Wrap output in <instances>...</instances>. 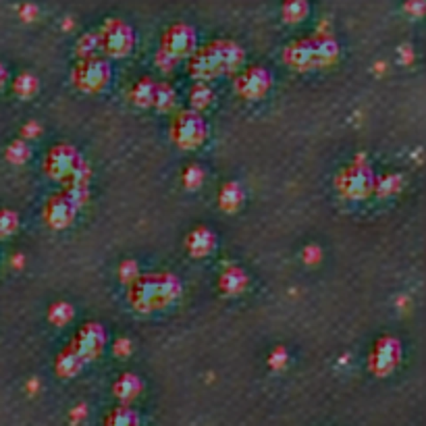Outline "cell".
Instances as JSON below:
<instances>
[{
	"mask_svg": "<svg viewBox=\"0 0 426 426\" xmlns=\"http://www.w3.org/2000/svg\"><path fill=\"white\" fill-rule=\"evenodd\" d=\"M129 348H131V343H129L127 339H119V341H117V345H115V350H117V354H119V356L129 354Z\"/></svg>",
	"mask_w": 426,
	"mask_h": 426,
	"instance_id": "33",
	"label": "cell"
},
{
	"mask_svg": "<svg viewBox=\"0 0 426 426\" xmlns=\"http://www.w3.org/2000/svg\"><path fill=\"white\" fill-rule=\"evenodd\" d=\"M139 275H137V264L135 262H123L121 266V279L123 281H127L129 285L137 279Z\"/></svg>",
	"mask_w": 426,
	"mask_h": 426,
	"instance_id": "31",
	"label": "cell"
},
{
	"mask_svg": "<svg viewBox=\"0 0 426 426\" xmlns=\"http://www.w3.org/2000/svg\"><path fill=\"white\" fill-rule=\"evenodd\" d=\"M401 362V343L395 337H383L376 341L372 356H370V368L372 372L385 376L395 366Z\"/></svg>",
	"mask_w": 426,
	"mask_h": 426,
	"instance_id": "13",
	"label": "cell"
},
{
	"mask_svg": "<svg viewBox=\"0 0 426 426\" xmlns=\"http://www.w3.org/2000/svg\"><path fill=\"white\" fill-rule=\"evenodd\" d=\"M399 185H401V177H397V175H387V177H383V179H376L374 191H376L378 195H389V193L397 191Z\"/></svg>",
	"mask_w": 426,
	"mask_h": 426,
	"instance_id": "29",
	"label": "cell"
},
{
	"mask_svg": "<svg viewBox=\"0 0 426 426\" xmlns=\"http://www.w3.org/2000/svg\"><path fill=\"white\" fill-rule=\"evenodd\" d=\"M156 61H158V64H163L165 69H171V67L175 64V59H173V57H169V55H167V53H163V50L158 53Z\"/></svg>",
	"mask_w": 426,
	"mask_h": 426,
	"instance_id": "32",
	"label": "cell"
},
{
	"mask_svg": "<svg viewBox=\"0 0 426 426\" xmlns=\"http://www.w3.org/2000/svg\"><path fill=\"white\" fill-rule=\"evenodd\" d=\"M6 158L11 160V163H25L27 158H29V146L25 144V142H21V139H17V142H13L11 146H8V150H6Z\"/></svg>",
	"mask_w": 426,
	"mask_h": 426,
	"instance_id": "27",
	"label": "cell"
},
{
	"mask_svg": "<svg viewBox=\"0 0 426 426\" xmlns=\"http://www.w3.org/2000/svg\"><path fill=\"white\" fill-rule=\"evenodd\" d=\"M111 77H113V69L109 61L98 57L79 61L73 71V81L83 92H100L102 88H106Z\"/></svg>",
	"mask_w": 426,
	"mask_h": 426,
	"instance_id": "7",
	"label": "cell"
},
{
	"mask_svg": "<svg viewBox=\"0 0 426 426\" xmlns=\"http://www.w3.org/2000/svg\"><path fill=\"white\" fill-rule=\"evenodd\" d=\"M142 389H144L142 378H139L137 374H131V372L121 374V376L117 378L115 387H113L115 395H117L121 401H131L133 397H137V395L142 393Z\"/></svg>",
	"mask_w": 426,
	"mask_h": 426,
	"instance_id": "17",
	"label": "cell"
},
{
	"mask_svg": "<svg viewBox=\"0 0 426 426\" xmlns=\"http://www.w3.org/2000/svg\"><path fill=\"white\" fill-rule=\"evenodd\" d=\"M4 81H6V69H4V64H0V90H2Z\"/></svg>",
	"mask_w": 426,
	"mask_h": 426,
	"instance_id": "35",
	"label": "cell"
},
{
	"mask_svg": "<svg viewBox=\"0 0 426 426\" xmlns=\"http://www.w3.org/2000/svg\"><path fill=\"white\" fill-rule=\"evenodd\" d=\"M273 85V77L264 67H249L245 69L244 73L238 77L235 81V90L242 98L247 100H258L262 96H266V92Z\"/></svg>",
	"mask_w": 426,
	"mask_h": 426,
	"instance_id": "12",
	"label": "cell"
},
{
	"mask_svg": "<svg viewBox=\"0 0 426 426\" xmlns=\"http://www.w3.org/2000/svg\"><path fill=\"white\" fill-rule=\"evenodd\" d=\"M19 227V214L15 210H0V238H8L17 231Z\"/></svg>",
	"mask_w": 426,
	"mask_h": 426,
	"instance_id": "26",
	"label": "cell"
},
{
	"mask_svg": "<svg viewBox=\"0 0 426 426\" xmlns=\"http://www.w3.org/2000/svg\"><path fill=\"white\" fill-rule=\"evenodd\" d=\"M48 316H50V320L55 324H64V322H69L73 318V308L67 304V302H59V304H55L50 308Z\"/></svg>",
	"mask_w": 426,
	"mask_h": 426,
	"instance_id": "28",
	"label": "cell"
},
{
	"mask_svg": "<svg viewBox=\"0 0 426 426\" xmlns=\"http://www.w3.org/2000/svg\"><path fill=\"white\" fill-rule=\"evenodd\" d=\"M104 426H139V418L129 406H119L106 416Z\"/></svg>",
	"mask_w": 426,
	"mask_h": 426,
	"instance_id": "20",
	"label": "cell"
},
{
	"mask_svg": "<svg viewBox=\"0 0 426 426\" xmlns=\"http://www.w3.org/2000/svg\"><path fill=\"white\" fill-rule=\"evenodd\" d=\"M181 294V281L171 273L139 275L129 285V302L139 312H154L173 304Z\"/></svg>",
	"mask_w": 426,
	"mask_h": 426,
	"instance_id": "1",
	"label": "cell"
},
{
	"mask_svg": "<svg viewBox=\"0 0 426 426\" xmlns=\"http://www.w3.org/2000/svg\"><path fill=\"white\" fill-rule=\"evenodd\" d=\"M88 200V183H75V185H64L61 193H55L46 206H44V219L53 229H64L69 227L77 212L79 206Z\"/></svg>",
	"mask_w": 426,
	"mask_h": 426,
	"instance_id": "4",
	"label": "cell"
},
{
	"mask_svg": "<svg viewBox=\"0 0 426 426\" xmlns=\"http://www.w3.org/2000/svg\"><path fill=\"white\" fill-rule=\"evenodd\" d=\"M198 46V34L189 23H173L163 36V53L179 61L183 57H191Z\"/></svg>",
	"mask_w": 426,
	"mask_h": 426,
	"instance_id": "10",
	"label": "cell"
},
{
	"mask_svg": "<svg viewBox=\"0 0 426 426\" xmlns=\"http://www.w3.org/2000/svg\"><path fill=\"white\" fill-rule=\"evenodd\" d=\"M245 287H247V275H245L240 266L227 268V270L221 275V279H219V289H221V294H225V296H238V294L244 291Z\"/></svg>",
	"mask_w": 426,
	"mask_h": 426,
	"instance_id": "15",
	"label": "cell"
},
{
	"mask_svg": "<svg viewBox=\"0 0 426 426\" xmlns=\"http://www.w3.org/2000/svg\"><path fill=\"white\" fill-rule=\"evenodd\" d=\"M175 102H177V94H175V90H173L169 83L160 81L158 88H156L154 109H158V111H171V109L175 106Z\"/></svg>",
	"mask_w": 426,
	"mask_h": 426,
	"instance_id": "23",
	"label": "cell"
},
{
	"mask_svg": "<svg viewBox=\"0 0 426 426\" xmlns=\"http://www.w3.org/2000/svg\"><path fill=\"white\" fill-rule=\"evenodd\" d=\"M244 50L240 44L231 40H217L202 50H195L189 61V73L200 79H212L223 73H233L242 67L244 62Z\"/></svg>",
	"mask_w": 426,
	"mask_h": 426,
	"instance_id": "2",
	"label": "cell"
},
{
	"mask_svg": "<svg viewBox=\"0 0 426 426\" xmlns=\"http://www.w3.org/2000/svg\"><path fill=\"white\" fill-rule=\"evenodd\" d=\"M83 364H85V362L73 352V348H67L61 356H59V360H57V372L62 374V376H73V374H77V372L81 370V366Z\"/></svg>",
	"mask_w": 426,
	"mask_h": 426,
	"instance_id": "19",
	"label": "cell"
},
{
	"mask_svg": "<svg viewBox=\"0 0 426 426\" xmlns=\"http://www.w3.org/2000/svg\"><path fill=\"white\" fill-rule=\"evenodd\" d=\"M212 100H214V92H212V88H210L208 83H204V81L195 83V85L191 88V92H189V102H191V106H193L195 111L210 106Z\"/></svg>",
	"mask_w": 426,
	"mask_h": 426,
	"instance_id": "22",
	"label": "cell"
},
{
	"mask_svg": "<svg viewBox=\"0 0 426 426\" xmlns=\"http://www.w3.org/2000/svg\"><path fill=\"white\" fill-rule=\"evenodd\" d=\"M310 13V4L304 0H294V2H287L283 4V19L289 21V23H298L308 17Z\"/></svg>",
	"mask_w": 426,
	"mask_h": 426,
	"instance_id": "24",
	"label": "cell"
},
{
	"mask_svg": "<svg viewBox=\"0 0 426 426\" xmlns=\"http://www.w3.org/2000/svg\"><path fill=\"white\" fill-rule=\"evenodd\" d=\"M337 57H339V44L335 38H331L327 34L298 40L285 50L287 64H291L294 69H300V71L327 67L337 61Z\"/></svg>",
	"mask_w": 426,
	"mask_h": 426,
	"instance_id": "3",
	"label": "cell"
},
{
	"mask_svg": "<svg viewBox=\"0 0 426 426\" xmlns=\"http://www.w3.org/2000/svg\"><path fill=\"white\" fill-rule=\"evenodd\" d=\"M374 185H376V177H374L372 169L360 163L343 169L337 179L339 191L350 200H364L374 191Z\"/></svg>",
	"mask_w": 426,
	"mask_h": 426,
	"instance_id": "6",
	"label": "cell"
},
{
	"mask_svg": "<svg viewBox=\"0 0 426 426\" xmlns=\"http://www.w3.org/2000/svg\"><path fill=\"white\" fill-rule=\"evenodd\" d=\"M283 360H285V352H283V350H279L277 354H273V362H277V364H283Z\"/></svg>",
	"mask_w": 426,
	"mask_h": 426,
	"instance_id": "34",
	"label": "cell"
},
{
	"mask_svg": "<svg viewBox=\"0 0 426 426\" xmlns=\"http://www.w3.org/2000/svg\"><path fill=\"white\" fill-rule=\"evenodd\" d=\"M135 46V32L121 19H111L100 32V48L111 57H125Z\"/></svg>",
	"mask_w": 426,
	"mask_h": 426,
	"instance_id": "8",
	"label": "cell"
},
{
	"mask_svg": "<svg viewBox=\"0 0 426 426\" xmlns=\"http://www.w3.org/2000/svg\"><path fill=\"white\" fill-rule=\"evenodd\" d=\"M75 50L81 57V61L94 59L96 53L100 50V32H90V34L81 36L79 42H77V46H75Z\"/></svg>",
	"mask_w": 426,
	"mask_h": 426,
	"instance_id": "21",
	"label": "cell"
},
{
	"mask_svg": "<svg viewBox=\"0 0 426 426\" xmlns=\"http://www.w3.org/2000/svg\"><path fill=\"white\" fill-rule=\"evenodd\" d=\"M185 245H187V249H189L191 256L202 258V256H208V254L214 252V247H217V235H214V231L208 229V227H198V229H193V231L187 235Z\"/></svg>",
	"mask_w": 426,
	"mask_h": 426,
	"instance_id": "14",
	"label": "cell"
},
{
	"mask_svg": "<svg viewBox=\"0 0 426 426\" xmlns=\"http://www.w3.org/2000/svg\"><path fill=\"white\" fill-rule=\"evenodd\" d=\"M83 158L79 154L77 148H73L71 144H59L53 146L44 158V171L48 173V177L57 179V181H69L81 167H83Z\"/></svg>",
	"mask_w": 426,
	"mask_h": 426,
	"instance_id": "5",
	"label": "cell"
},
{
	"mask_svg": "<svg viewBox=\"0 0 426 426\" xmlns=\"http://www.w3.org/2000/svg\"><path fill=\"white\" fill-rule=\"evenodd\" d=\"M245 191L238 181L225 183L219 191V204L223 210H238L244 202Z\"/></svg>",
	"mask_w": 426,
	"mask_h": 426,
	"instance_id": "18",
	"label": "cell"
},
{
	"mask_svg": "<svg viewBox=\"0 0 426 426\" xmlns=\"http://www.w3.org/2000/svg\"><path fill=\"white\" fill-rule=\"evenodd\" d=\"M13 88H15L17 96H21V98H29V96L38 90V79H36L32 73H21V75L15 79Z\"/></svg>",
	"mask_w": 426,
	"mask_h": 426,
	"instance_id": "25",
	"label": "cell"
},
{
	"mask_svg": "<svg viewBox=\"0 0 426 426\" xmlns=\"http://www.w3.org/2000/svg\"><path fill=\"white\" fill-rule=\"evenodd\" d=\"M156 88H158V81L154 79H139L133 83L129 96L133 100V104L142 106V109H148V106H154V100H156Z\"/></svg>",
	"mask_w": 426,
	"mask_h": 426,
	"instance_id": "16",
	"label": "cell"
},
{
	"mask_svg": "<svg viewBox=\"0 0 426 426\" xmlns=\"http://www.w3.org/2000/svg\"><path fill=\"white\" fill-rule=\"evenodd\" d=\"M202 181H204V171L200 169V165H189V167L183 171V183H185V187L195 189V187L202 185Z\"/></svg>",
	"mask_w": 426,
	"mask_h": 426,
	"instance_id": "30",
	"label": "cell"
},
{
	"mask_svg": "<svg viewBox=\"0 0 426 426\" xmlns=\"http://www.w3.org/2000/svg\"><path fill=\"white\" fill-rule=\"evenodd\" d=\"M104 343H106V333H104L102 324L88 322L79 329L71 348L83 362H88V360H94L96 356H100Z\"/></svg>",
	"mask_w": 426,
	"mask_h": 426,
	"instance_id": "11",
	"label": "cell"
},
{
	"mask_svg": "<svg viewBox=\"0 0 426 426\" xmlns=\"http://www.w3.org/2000/svg\"><path fill=\"white\" fill-rule=\"evenodd\" d=\"M173 139L181 148H198L206 139V121L195 111H183L173 121Z\"/></svg>",
	"mask_w": 426,
	"mask_h": 426,
	"instance_id": "9",
	"label": "cell"
}]
</instances>
